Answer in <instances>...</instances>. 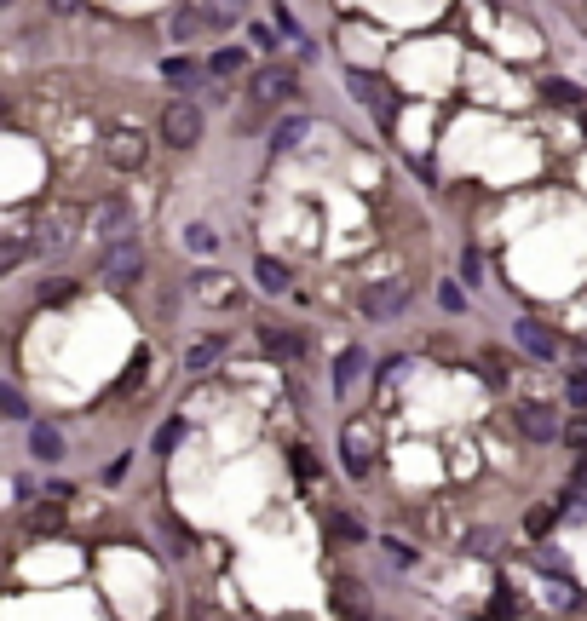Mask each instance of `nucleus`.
I'll return each instance as SVG.
<instances>
[{"label": "nucleus", "instance_id": "1", "mask_svg": "<svg viewBox=\"0 0 587 621\" xmlns=\"http://www.w3.org/2000/svg\"><path fill=\"white\" fill-rule=\"evenodd\" d=\"M144 276V253H139V242L127 236V242H110V253H104V282L110 288H133Z\"/></svg>", "mask_w": 587, "mask_h": 621}, {"label": "nucleus", "instance_id": "2", "mask_svg": "<svg viewBox=\"0 0 587 621\" xmlns=\"http://www.w3.org/2000/svg\"><path fill=\"white\" fill-rule=\"evenodd\" d=\"M403 305H409V282H403V276H386V282H375V288L363 294V311H369L375 322L403 317Z\"/></svg>", "mask_w": 587, "mask_h": 621}, {"label": "nucleus", "instance_id": "3", "mask_svg": "<svg viewBox=\"0 0 587 621\" xmlns=\"http://www.w3.org/2000/svg\"><path fill=\"white\" fill-rule=\"evenodd\" d=\"M93 230L104 236V242H127V236H133V207L121 202V196L93 202Z\"/></svg>", "mask_w": 587, "mask_h": 621}, {"label": "nucleus", "instance_id": "4", "mask_svg": "<svg viewBox=\"0 0 587 621\" xmlns=\"http://www.w3.org/2000/svg\"><path fill=\"white\" fill-rule=\"evenodd\" d=\"M340 455H346V472H352V478H369V460H375V432H369L363 420H352V426L340 432Z\"/></svg>", "mask_w": 587, "mask_h": 621}, {"label": "nucleus", "instance_id": "5", "mask_svg": "<svg viewBox=\"0 0 587 621\" xmlns=\"http://www.w3.org/2000/svg\"><path fill=\"white\" fill-rule=\"evenodd\" d=\"M104 156H110V167H121V173H133V167H144V156H150V144H144V133H133V127H116V133L104 138Z\"/></svg>", "mask_w": 587, "mask_h": 621}, {"label": "nucleus", "instance_id": "6", "mask_svg": "<svg viewBox=\"0 0 587 621\" xmlns=\"http://www.w3.org/2000/svg\"><path fill=\"white\" fill-rule=\"evenodd\" d=\"M162 133H167V144L190 150V144L202 138V110H196V104H167V115H162Z\"/></svg>", "mask_w": 587, "mask_h": 621}, {"label": "nucleus", "instance_id": "7", "mask_svg": "<svg viewBox=\"0 0 587 621\" xmlns=\"http://www.w3.org/2000/svg\"><path fill=\"white\" fill-rule=\"evenodd\" d=\"M518 432L530 437V443H553V437H564V426L547 403H518Z\"/></svg>", "mask_w": 587, "mask_h": 621}, {"label": "nucleus", "instance_id": "8", "mask_svg": "<svg viewBox=\"0 0 587 621\" xmlns=\"http://www.w3.org/2000/svg\"><path fill=\"white\" fill-rule=\"evenodd\" d=\"M352 98H357V104H369V110H375L380 121H392V110H398V98L386 92V81L363 75V69H352Z\"/></svg>", "mask_w": 587, "mask_h": 621}, {"label": "nucleus", "instance_id": "9", "mask_svg": "<svg viewBox=\"0 0 587 621\" xmlns=\"http://www.w3.org/2000/svg\"><path fill=\"white\" fill-rule=\"evenodd\" d=\"M518 345L530 351V357H541V363H553V351H559V340H553V328H541L536 317H518Z\"/></svg>", "mask_w": 587, "mask_h": 621}, {"label": "nucleus", "instance_id": "10", "mask_svg": "<svg viewBox=\"0 0 587 621\" xmlns=\"http://www.w3.org/2000/svg\"><path fill=\"white\" fill-rule=\"evenodd\" d=\"M277 98H294V69H259L254 104H277Z\"/></svg>", "mask_w": 587, "mask_h": 621}, {"label": "nucleus", "instance_id": "11", "mask_svg": "<svg viewBox=\"0 0 587 621\" xmlns=\"http://www.w3.org/2000/svg\"><path fill=\"white\" fill-rule=\"evenodd\" d=\"M208 23H213V18L202 12V6H196V0H190V6H179V12L167 18V29H173V41H190V35H202Z\"/></svg>", "mask_w": 587, "mask_h": 621}, {"label": "nucleus", "instance_id": "12", "mask_svg": "<svg viewBox=\"0 0 587 621\" xmlns=\"http://www.w3.org/2000/svg\"><path fill=\"white\" fill-rule=\"evenodd\" d=\"M29 449H35V460H64V437H58V426H29Z\"/></svg>", "mask_w": 587, "mask_h": 621}, {"label": "nucleus", "instance_id": "13", "mask_svg": "<svg viewBox=\"0 0 587 621\" xmlns=\"http://www.w3.org/2000/svg\"><path fill=\"white\" fill-rule=\"evenodd\" d=\"M254 276H259V288H265V294H288V265H277V259H259Z\"/></svg>", "mask_w": 587, "mask_h": 621}, {"label": "nucleus", "instance_id": "14", "mask_svg": "<svg viewBox=\"0 0 587 621\" xmlns=\"http://www.w3.org/2000/svg\"><path fill=\"white\" fill-rule=\"evenodd\" d=\"M259 340L271 357H300V334H282V328H259Z\"/></svg>", "mask_w": 587, "mask_h": 621}, {"label": "nucleus", "instance_id": "15", "mask_svg": "<svg viewBox=\"0 0 587 621\" xmlns=\"http://www.w3.org/2000/svg\"><path fill=\"white\" fill-rule=\"evenodd\" d=\"M196 6H202L213 23H236L242 12H248V0H196Z\"/></svg>", "mask_w": 587, "mask_h": 621}, {"label": "nucleus", "instance_id": "16", "mask_svg": "<svg viewBox=\"0 0 587 621\" xmlns=\"http://www.w3.org/2000/svg\"><path fill=\"white\" fill-rule=\"evenodd\" d=\"M35 242H41V253H58L64 248V242H70V225H64V219H41V230H35Z\"/></svg>", "mask_w": 587, "mask_h": 621}, {"label": "nucleus", "instance_id": "17", "mask_svg": "<svg viewBox=\"0 0 587 621\" xmlns=\"http://www.w3.org/2000/svg\"><path fill=\"white\" fill-rule=\"evenodd\" d=\"M363 363H369L363 351H346V357H340V368H334V391H352V380L363 374Z\"/></svg>", "mask_w": 587, "mask_h": 621}, {"label": "nucleus", "instance_id": "18", "mask_svg": "<svg viewBox=\"0 0 587 621\" xmlns=\"http://www.w3.org/2000/svg\"><path fill=\"white\" fill-rule=\"evenodd\" d=\"M196 294H202V299H236V288L219 271H202V276H196Z\"/></svg>", "mask_w": 587, "mask_h": 621}, {"label": "nucleus", "instance_id": "19", "mask_svg": "<svg viewBox=\"0 0 587 621\" xmlns=\"http://www.w3.org/2000/svg\"><path fill=\"white\" fill-rule=\"evenodd\" d=\"M547 104H564V110H576V104H582V87H570V81H547Z\"/></svg>", "mask_w": 587, "mask_h": 621}, {"label": "nucleus", "instance_id": "20", "mask_svg": "<svg viewBox=\"0 0 587 621\" xmlns=\"http://www.w3.org/2000/svg\"><path fill=\"white\" fill-rule=\"evenodd\" d=\"M213 357H219V340H196L185 351V368H213Z\"/></svg>", "mask_w": 587, "mask_h": 621}, {"label": "nucleus", "instance_id": "21", "mask_svg": "<svg viewBox=\"0 0 587 621\" xmlns=\"http://www.w3.org/2000/svg\"><path fill=\"white\" fill-rule=\"evenodd\" d=\"M306 133H311V121H300V115H294V121H282V127H277V150H294Z\"/></svg>", "mask_w": 587, "mask_h": 621}, {"label": "nucleus", "instance_id": "22", "mask_svg": "<svg viewBox=\"0 0 587 621\" xmlns=\"http://www.w3.org/2000/svg\"><path fill=\"white\" fill-rule=\"evenodd\" d=\"M495 547H501V535H495V529H472V535H467V552H478V558H490Z\"/></svg>", "mask_w": 587, "mask_h": 621}, {"label": "nucleus", "instance_id": "23", "mask_svg": "<svg viewBox=\"0 0 587 621\" xmlns=\"http://www.w3.org/2000/svg\"><path fill=\"white\" fill-rule=\"evenodd\" d=\"M185 242H190L196 253H213V248H219V230H208V225H190V230H185Z\"/></svg>", "mask_w": 587, "mask_h": 621}, {"label": "nucleus", "instance_id": "24", "mask_svg": "<svg viewBox=\"0 0 587 621\" xmlns=\"http://www.w3.org/2000/svg\"><path fill=\"white\" fill-rule=\"evenodd\" d=\"M0 414H6V420H29V403H24L12 386H6V391H0Z\"/></svg>", "mask_w": 587, "mask_h": 621}, {"label": "nucleus", "instance_id": "25", "mask_svg": "<svg viewBox=\"0 0 587 621\" xmlns=\"http://www.w3.org/2000/svg\"><path fill=\"white\" fill-rule=\"evenodd\" d=\"M179 437H185V420H167L162 432H156V455H167V449H179Z\"/></svg>", "mask_w": 587, "mask_h": 621}, {"label": "nucleus", "instance_id": "26", "mask_svg": "<svg viewBox=\"0 0 587 621\" xmlns=\"http://www.w3.org/2000/svg\"><path fill=\"white\" fill-rule=\"evenodd\" d=\"M213 75H236V69H242V52H236V46H225V52H213Z\"/></svg>", "mask_w": 587, "mask_h": 621}, {"label": "nucleus", "instance_id": "27", "mask_svg": "<svg viewBox=\"0 0 587 621\" xmlns=\"http://www.w3.org/2000/svg\"><path fill=\"white\" fill-rule=\"evenodd\" d=\"M329 529L340 535V541H363V524H357V518H346V512H334V518H329Z\"/></svg>", "mask_w": 587, "mask_h": 621}, {"label": "nucleus", "instance_id": "28", "mask_svg": "<svg viewBox=\"0 0 587 621\" xmlns=\"http://www.w3.org/2000/svg\"><path fill=\"white\" fill-rule=\"evenodd\" d=\"M58 524H64V506H58V501L35 506V529H58Z\"/></svg>", "mask_w": 587, "mask_h": 621}, {"label": "nucleus", "instance_id": "29", "mask_svg": "<svg viewBox=\"0 0 587 621\" xmlns=\"http://www.w3.org/2000/svg\"><path fill=\"white\" fill-rule=\"evenodd\" d=\"M547 524H553L547 506H530V512H524V529H530V535H547Z\"/></svg>", "mask_w": 587, "mask_h": 621}, {"label": "nucleus", "instance_id": "30", "mask_svg": "<svg viewBox=\"0 0 587 621\" xmlns=\"http://www.w3.org/2000/svg\"><path fill=\"white\" fill-rule=\"evenodd\" d=\"M162 75H167V81H190V75H196V64H190V58H167Z\"/></svg>", "mask_w": 587, "mask_h": 621}, {"label": "nucleus", "instance_id": "31", "mask_svg": "<svg viewBox=\"0 0 587 621\" xmlns=\"http://www.w3.org/2000/svg\"><path fill=\"white\" fill-rule=\"evenodd\" d=\"M70 294H75L70 282H41V299H47V305H64Z\"/></svg>", "mask_w": 587, "mask_h": 621}, {"label": "nucleus", "instance_id": "32", "mask_svg": "<svg viewBox=\"0 0 587 621\" xmlns=\"http://www.w3.org/2000/svg\"><path fill=\"white\" fill-rule=\"evenodd\" d=\"M386 558H392V564L403 570V564H409V547H403V541H386Z\"/></svg>", "mask_w": 587, "mask_h": 621}, {"label": "nucleus", "instance_id": "33", "mask_svg": "<svg viewBox=\"0 0 587 621\" xmlns=\"http://www.w3.org/2000/svg\"><path fill=\"white\" fill-rule=\"evenodd\" d=\"M564 437H570V443H587V414H582V420H570V426H564Z\"/></svg>", "mask_w": 587, "mask_h": 621}, {"label": "nucleus", "instance_id": "34", "mask_svg": "<svg viewBox=\"0 0 587 621\" xmlns=\"http://www.w3.org/2000/svg\"><path fill=\"white\" fill-rule=\"evenodd\" d=\"M52 12H64V18H75V12H81V0H47Z\"/></svg>", "mask_w": 587, "mask_h": 621}, {"label": "nucleus", "instance_id": "35", "mask_svg": "<svg viewBox=\"0 0 587 621\" xmlns=\"http://www.w3.org/2000/svg\"><path fill=\"white\" fill-rule=\"evenodd\" d=\"M570 397H576V403H587V374H576V386H570Z\"/></svg>", "mask_w": 587, "mask_h": 621}]
</instances>
